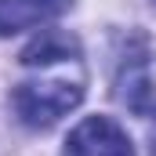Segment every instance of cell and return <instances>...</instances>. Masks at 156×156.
<instances>
[{
	"instance_id": "obj_1",
	"label": "cell",
	"mask_w": 156,
	"mask_h": 156,
	"mask_svg": "<svg viewBox=\"0 0 156 156\" xmlns=\"http://www.w3.org/2000/svg\"><path fill=\"white\" fill-rule=\"evenodd\" d=\"M22 66L40 69L37 76L22 80L11 94L15 113L29 127H51L69 109L83 102V62H80V44L66 33H40L26 51Z\"/></svg>"
},
{
	"instance_id": "obj_2",
	"label": "cell",
	"mask_w": 156,
	"mask_h": 156,
	"mask_svg": "<svg viewBox=\"0 0 156 156\" xmlns=\"http://www.w3.org/2000/svg\"><path fill=\"white\" fill-rule=\"evenodd\" d=\"M66 156H134L127 131L109 116H87L66 138Z\"/></svg>"
},
{
	"instance_id": "obj_3",
	"label": "cell",
	"mask_w": 156,
	"mask_h": 156,
	"mask_svg": "<svg viewBox=\"0 0 156 156\" xmlns=\"http://www.w3.org/2000/svg\"><path fill=\"white\" fill-rule=\"evenodd\" d=\"M73 0H0V37H15L22 29H37L44 22L69 11Z\"/></svg>"
},
{
	"instance_id": "obj_4",
	"label": "cell",
	"mask_w": 156,
	"mask_h": 156,
	"mask_svg": "<svg viewBox=\"0 0 156 156\" xmlns=\"http://www.w3.org/2000/svg\"><path fill=\"white\" fill-rule=\"evenodd\" d=\"M120 102L127 105V109H134V113H153L156 105V91H153V76H149V69H145V62L138 66V69H123L120 73Z\"/></svg>"
},
{
	"instance_id": "obj_5",
	"label": "cell",
	"mask_w": 156,
	"mask_h": 156,
	"mask_svg": "<svg viewBox=\"0 0 156 156\" xmlns=\"http://www.w3.org/2000/svg\"><path fill=\"white\" fill-rule=\"evenodd\" d=\"M153 156H156V145H153Z\"/></svg>"
},
{
	"instance_id": "obj_6",
	"label": "cell",
	"mask_w": 156,
	"mask_h": 156,
	"mask_svg": "<svg viewBox=\"0 0 156 156\" xmlns=\"http://www.w3.org/2000/svg\"><path fill=\"white\" fill-rule=\"evenodd\" d=\"M153 4H156V0H153Z\"/></svg>"
}]
</instances>
